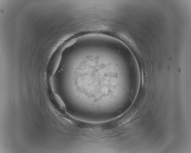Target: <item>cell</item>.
Instances as JSON below:
<instances>
[{"instance_id": "cell-1", "label": "cell", "mask_w": 191, "mask_h": 153, "mask_svg": "<svg viewBox=\"0 0 191 153\" xmlns=\"http://www.w3.org/2000/svg\"><path fill=\"white\" fill-rule=\"evenodd\" d=\"M62 53L61 51L58 52L54 57L51 64L50 65L47 71V74L50 77L52 76L57 70L61 59Z\"/></svg>"}]
</instances>
